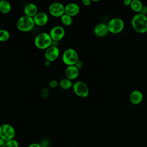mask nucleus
I'll return each instance as SVG.
<instances>
[{"label": "nucleus", "instance_id": "obj_1", "mask_svg": "<svg viewBox=\"0 0 147 147\" xmlns=\"http://www.w3.org/2000/svg\"><path fill=\"white\" fill-rule=\"evenodd\" d=\"M131 24L134 30L139 33H144L147 32V16L139 13L133 16Z\"/></svg>", "mask_w": 147, "mask_h": 147}, {"label": "nucleus", "instance_id": "obj_2", "mask_svg": "<svg viewBox=\"0 0 147 147\" xmlns=\"http://www.w3.org/2000/svg\"><path fill=\"white\" fill-rule=\"evenodd\" d=\"M52 41L49 33L41 32L36 36L34 38V45L40 49H47L52 45Z\"/></svg>", "mask_w": 147, "mask_h": 147}, {"label": "nucleus", "instance_id": "obj_3", "mask_svg": "<svg viewBox=\"0 0 147 147\" xmlns=\"http://www.w3.org/2000/svg\"><path fill=\"white\" fill-rule=\"evenodd\" d=\"M34 25L33 18L25 15L20 17L16 24L17 29L24 32L30 31L34 28Z\"/></svg>", "mask_w": 147, "mask_h": 147}, {"label": "nucleus", "instance_id": "obj_4", "mask_svg": "<svg viewBox=\"0 0 147 147\" xmlns=\"http://www.w3.org/2000/svg\"><path fill=\"white\" fill-rule=\"evenodd\" d=\"M62 59L64 63L68 66L74 65L78 61V54L74 49L68 48L63 52Z\"/></svg>", "mask_w": 147, "mask_h": 147}, {"label": "nucleus", "instance_id": "obj_5", "mask_svg": "<svg viewBox=\"0 0 147 147\" xmlns=\"http://www.w3.org/2000/svg\"><path fill=\"white\" fill-rule=\"evenodd\" d=\"M124 21L118 17L112 18L107 24L109 31L113 34H118L121 32L124 28Z\"/></svg>", "mask_w": 147, "mask_h": 147}, {"label": "nucleus", "instance_id": "obj_6", "mask_svg": "<svg viewBox=\"0 0 147 147\" xmlns=\"http://www.w3.org/2000/svg\"><path fill=\"white\" fill-rule=\"evenodd\" d=\"M14 136L15 130L11 125L4 123L0 126V137L5 142L13 139Z\"/></svg>", "mask_w": 147, "mask_h": 147}, {"label": "nucleus", "instance_id": "obj_7", "mask_svg": "<svg viewBox=\"0 0 147 147\" xmlns=\"http://www.w3.org/2000/svg\"><path fill=\"white\" fill-rule=\"evenodd\" d=\"M72 88L74 93L80 98H86L88 95V87L87 85L82 81H78L74 83Z\"/></svg>", "mask_w": 147, "mask_h": 147}, {"label": "nucleus", "instance_id": "obj_8", "mask_svg": "<svg viewBox=\"0 0 147 147\" xmlns=\"http://www.w3.org/2000/svg\"><path fill=\"white\" fill-rule=\"evenodd\" d=\"M65 6L60 2H53L48 8L49 14L55 17H61L64 14Z\"/></svg>", "mask_w": 147, "mask_h": 147}, {"label": "nucleus", "instance_id": "obj_9", "mask_svg": "<svg viewBox=\"0 0 147 147\" xmlns=\"http://www.w3.org/2000/svg\"><path fill=\"white\" fill-rule=\"evenodd\" d=\"M51 38L53 41H60L65 35V30L61 26L53 27L49 33Z\"/></svg>", "mask_w": 147, "mask_h": 147}, {"label": "nucleus", "instance_id": "obj_10", "mask_svg": "<svg viewBox=\"0 0 147 147\" xmlns=\"http://www.w3.org/2000/svg\"><path fill=\"white\" fill-rule=\"evenodd\" d=\"M60 55L59 49L55 46L51 45L45 52V57L48 61H53L56 60Z\"/></svg>", "mask_w": 147, "mask_h": 147}, {"label": "nucleus", "instance_id": "obj_11", "mask_svg": "<svg viewBox=\"0 0 147 147\" xmlns=\"http://www.w3.org/2000/svg\"><path fill=\"white\" fill-rule=\"evenodd\" d=\"M80 11L79 6L76 3H69L64 8V14H67L71 17L76 16Z\"/></svg>", "mask_w": 147, "mask_h": 147}, {"label": "nucleus", "instance_id": "obj_12", "mask_svg": "<svg viewBox=\"0 0 147 147\" xmlns=\"http://www.w3.org/2000/svg\"><path fill=\"white\" fill-rule=\"evenodd\" d=\"M33 18L34 24L40 26L45 25L48 21V16L44 12H38Z\"/></svg>", "mask_w": 147, "mask_h": 147}, {"label": "nucleus", "instance_id": "obj_13", "mask_svg": "<svg viewBox=\"0 0 147 147\" xmlns=\"http://www.w3.org/2000/svg\"><path fill=\"white\" fill-rule=\"evenodd\" d=\"M109 29L107 27V24L105 23H99L97 24L94 29V34L99 37H102L107 35L109 32Z\"/></svg>", "mask_w": 147, "mask_h": 147}, {"label": "nucleus", "instance_id": "obj_14", "mask_svg": "<svg viewBox=\"0 0 147 147\" xmlns=\"http://www.w3.org/2000/svg\"><path fill=\"white\" fill-rule=\"evenodd\" d=\"M66 78L71 80L75 79L79 75V69L74 65L68 66L65 71Z\"/></svg>", "mask_w": 147, "mask_h": 147}, {"label": "nucleus", "instance_id": "obj_15", "mask_svg": "<svg viewBox=\"0 0 147 147\" xmlns=\"http://www.w3.org/2000/svg\"><path fill=\"white\" fill-rule=\"evenodd\" d=\"M143 94L139 90L133 91L129 96L130 102L133 105H138L143 100Z\"/></svg>", "mask_w": 147, "mask_h": 147}, {"label": "nucleus", "instance_id": "obj_16", "mask_svg": "<svg viewBox=\"0 0 147 147\" xmlns=\"http://www.w3.org/2000/svg\"><path fill=\"white\" fill-rule=\"evenodd\" d=\"M24 11L25 16L33 18L38 13V9L34 3H29L25 5L24 9Z\"/></svg>", "mask_w": 147, "mask_h": 147}, {"label": "nucleus", "instance_id": "obj_17", "mask_svg": "<svg viewBox=\"0 0 147 147\" xmlns=\"http://www.w3.org/2000/svg\"><path fill=\"white\" fill-rule=\"evenodd\" d=\"M130 6L133 11L135 12L140 13L144 5L141 1L139 0H133V1H131Z\"/></svg>", "mask_w": 147, "mask_h": 147}, {"label": "nucleus", "instance_id": "obj_18", "mask_svg": "<svg viewBox=\"0 0 147 147\" xmlns=\"http://www.w3.org/2000/svg\"><path fill=\"white\" fill-rule=\"evenodd\" d=\"M10 3L6 1H0V11L3 14H7L11 10Z\"/></svg>", "mask_w": 147, "mask_h": 147}, {"label": "nucleus", "instance_id": "obj_19", "mask_svg": "<svg viewBox=\"0 0 147 147\" xmlns=\"http://www.w3.org/2000/svg\"><path fill=\"white\" fill-rule=\"evenodd\" d=\"M60 87L64 90H68L72 87L73 84L71 80L66 78H64L61 79L59 82Z\"/></svg>", "mask_w": 147, "mask_h": 147}, {"label": "nucleus", "instance_id": "obj_20", "mask_svg": "<svg viewBox=\"0 0 147 147\" xmlns=\"http://www.w3.org/2000/svg\"><path fill=\"white\" fill-rule=\"evenodd\" d=\"M61 21L62 24L65 26H69L72 23V17L64 14L61 17H60Z\"/></svg>", "mask_w": 147, "mask_h": 147}, {"label": "nucleus", "instance_id": "obj_21", "mask_svg": "<svg viewBox=\"0 0 147 147\" xmlns=\"http://www.w3.org/2000/svg\"><path fill=\"white\" fill-rule=\"evenodd\" d=\"M10 37L9 32L5 29H0V41H6Z\"/></svg>", "mask_w": 147, "mask_h": 147}, {"label": "nucleus", "instance_id": "obj_22", "mask_svg": "<svg viewBox=\"0 0 147 147\" xmlns=\"http://www.w3.org/2000/svg\"><path fill=\"white\" fill-rule=\"evenodd\" d=\"M6 145L7 147H18V142L16 140L11 139L6 142Z\"/></svg>", "mask_w": 147, "mask_h": 147}, {"label": "nucleus", "instance_id": "obj_23", "mask_svg": "<svg viewBox=\"0 0 147 147\" xmlns=\"http://www.w3.org/2000/svg\"><path fill=\"white\" fill-rule=\"evenodd\" d=\"M58 85V82L56 80H52L49 83V86L51 88H56Z\"/></svg>", "mask_w": 147, "mask_h": 147}, {"label": "nucleus", "instance_id": "obj_24", "mask_svg": "<svg viewBox=\"0 0 147 147\" xmlns=\"http://www.w3.org/2000/svg\"><path fill=\"white\" fill-rule=\"evenodd\" d=\"M82 3L84 6H88L91 4V1H90V0H83Z\"/></svg>", "mask_w": 147, "mask_h": 147}, {"label": "nucleus", "instance_id": "obj_25", "mask_svg": "<svg viewBox=\"0 0 147 147\" xmlns=\"http://www.w3.org/2000/svg\"><path fill=\"white\" fill-rule=\"evenodd\" d=\"M28 147H42L40 145H39L37 143H33L30 144Z\"/></svg>", "mask_w": 147, "mask_h": 147}, {"label": "nucleus", "instance_id": "obj_26", "mask_svg": "<svg viewBox=\"0 0 147 147\" xmlns=\"http://www.w3.org/2000/svg\"><path fill=\"white\" fill-rule=\"evenodd\" d=\"M131 0H125L123 1V3L126 6H130L131 4Z\"/></svg>", "mask_w": 147, "mask_h": 147}, {"label": "nucleus", "instance_id": "obj_27", "mask_svg": "<svg viewBox=\"0 0 147 147\" xmlns=\"http://www.w3.org/2000/svg\"><path fill=\"white\" fill-rule=\"evenodd\" d=\"M5 142H6L2 138H1L0 137V146H2V145H3V144H4V143Z\"/></svg>", "mask_w": 147, "mask_h": 147}]
</instances>
